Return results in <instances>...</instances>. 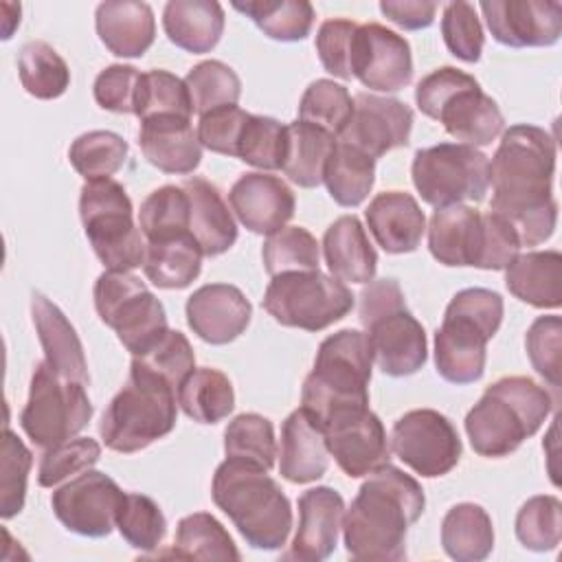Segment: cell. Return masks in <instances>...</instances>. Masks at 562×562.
Masks as SVG:
<instances>
[{"label":"cell","mask_w":562,"mask_h":562,"mask_svg":"<svg viewBox=\"0 0 562 562\" xmlns=\"http://www.w3.org/2000/svg\"><path fill=\"white\" fill-rule=\"evenodd\" d=\"M555 173V138L529 123L503 132L490 162V211L505 217L520 246L547 241L558 224V202L551 193Z\"/></svg>","instance_id":"cell-1"},{"label":"cell","mask_w":562,"mask_h":562,"mask_svg":"<svg viewBox=\"0 0 562 562\" xmlns=\"http://www.w3.org/2000/svg\"><path fill=\"white\" fill-rule=\"evenodd\" d=\"M426 507L422 485L386 463L369 474L342 514L345 549L356 560L395 562L406 558L408 527Z\"/></svg>","instance_id":"cell-2"},{"label":"cell","mask_w":562,"mask_h":562,"mask_svg":"<svg viewBox=\"0 0 562 562\" xmlns=\"http://www.w3.org/2000/svg\"><path fill=\"white\" fill-rule=\"evenodd\" d=\"M213 503L252 549L277 551L292 531V507L266 468L226 457L213 474Z\"/></svg>","instance_id":"cell-3"},{"label":"cell","mask_w":562,"mask_h":562,"mask_svg":"<svg viewBox=\"0 0 562 562\" xmlns=\"http://www.w3.org/2000/svg\"><path fill=\"white\" fill-rule=\"evenodd\" d=\"M553 411L551 393L527 375H505L490 384L465 415V432L476 454L507 457L536 435Z\"/></svg>","instance_id":"cell-4"},{"label":"cell","mask_w":562,"mask_h":562,"mask_svg":"<svg viewBox=\"0 0 562 562\" xmlns=\"http://www.w3.org/2000/svg\"><path fill=\"white\" fill-rule=\"evenodd\" d=\"M371 347L360 329H340L327 336L303 382L301 408L323 428L331 417L369 408Z\"/></svg>","instance_id":"cell-5"},{"label":"cell","mask_w":562,"mask_h":562,"mask_svg":"<svg viewBox=\"0 0 562 562\" xmlns=\"http://www.w3.org/2000/svg\"><path fill=\"white\" fill-rule=\"evenodd\" d=\"M503 296L487 288L457 292L435 334L437 373L452 384H472L483 378L487 340L503 323Z\"/></svg>","instance_id":"cell-6"},{"label":"cell","mask_w":562,"mask_h":562,"mask_svg":"<svg viewBox=\"0 0 562 562\" xmlns=\"http://www.w3.org/2000/svg\"><path fill=\"white\" fill-rule=\"evenodd\" d=\"M178 391L156 371L132 358L125 386L103 411L99 435L103 443L123 454L138 452L169 435L178 417Z\"/></svg>","instance_id":"cell-7"},{"label":"cell","mask_w":562,"mask_h":562,"mask_svg":"<svg viewBox=\"0 0 562 562\" xmlns=\"http://www.w3.org/2000/svg\"><path fill=\"white\" fill-rule=\"evenodd\" d=\"M358 314L371 347V358L382 373L404 378L426 364V331L408 312L404 292L395 279L369 281L360 292Z\"/></svg>","instance_id":"cell-8"},{"label":"cell","mask_w":562,"mask_h":562,"mask_svg":"<svg viewBox=\"0 0 562 562\" xmlns=\"http://www.w3.org/2000/svg\"><path fill=\"white\" fill-rule=\"evenodd\" d=\"M415 103L463 145L485 147L505 130L498 103L481 90L472 75L454 66H441L422 77L415 88Z\"/></svg>","instance_id":"cell-9"},{"label":"cell","mask_w":562,"mask_h":562,"mask_svg":"<svg viewBox=\"0 0 562 562\" xmlns=\"http://www.w3.org/2000/svg\"><path fill=\"white\" fill-rule=\"evenodd\" d=\"M86 237L108 270H134L145 259V237L134 224L132 200L114 178L88 180L79 195Z\"/></svg>","instance_id":"cell-10"},{"label":"cell","mask_w":562,"mask_h":562,"mask_svg":"<svg viewBox=\"0 0 562 562\" xmlns=\"http://www.w3.org/2000/svg\"><path fill=\"white\" fill-rule=\"evenodd\" d=\"M92 296L99 318L116 331L132 356H145L169 331L162 303L127 270L101 272Z\"/></svg>","instance_id":"cell-11"},{"label":"cell","mask_w":562,"mask_h":562,"mask_svg":"<svg viewBox=\"0 0 562 562\" xmlns=\"http://www.w3.org/2000/svg\"><path fill=\"white\" fill-rule=\"evenodd\" d=\"M411 176L422 200L435 209L481 202L490 189V160L472 145L439 143L415 151Z\"/></svg>","instance_id":"cell-12"},{"label":"cell","mask_w":562,"mask_h":562,"mask_svg":"<svg viewBox=\"0 0 562 562\" xmlns=\"http://www.w3.org/2000/svg\"><path fill=\"white\" fill-rule=\"evenodd\" d=\"M92 417L86 384L61 378L46 362L31 375L29 400L20 413V426L40 448H53L79 435Z\"/></svg>","instance_id":"cell-13"},{"label":"cell","mask_w":562,"mask_h":562,"mask_svg":"<svg viewBox=\"0 0 562 562\" xmlns=\"http://www.w3.org/2000/svg\"><path fill=\"white\" fill-rule=\"evenodd\" d=\"M263 310L281 325L321 331L353 307L351 290L321 270L283 272L263 292Z\"/></svg>","instance_id":"cell-14"},{"label":"cell","mask_w":562,"mask_h":562,"mask_svg":"<svg viewBox=\"0 0 562 562\" xmlns=\"http://www.w3.org/2000/svg\"><path fill=\"white\" fill-rule=\"evenodd\" d=\"M391 450L426 479L448 474L461 459V439L452 422L432 408H415L395 419Z\"/></svg>","instance_id":"cell-15"},{"label":"cell","mask_w":562,"mask_h":562,"mask_svg":"<svg viewBox=\"0 0 562 562\" xmlns=\"http://www.w3.org/2000/svg\"><path fill=\"white\" fill-rule=\"evenodd\" d=\"M125 492L99 470H83L50 496L57 520L72 533L103 538L116 527Z\"/></svg>","instance_id":"cell-16"},{"label":"cell","mask_w":562,"mask_h":562,"mask_svg":"<svg viewBox=\"0 0 562 562\" xmlns=\"http://www.w3.org/2000/svg\"><path fill=\"white\" fill-rule=\"evenodd\" d=\"M351 77L375 92L402 90L413 79L411 44L378 22L358 24L351 50Z\"/></svg>","instance_id":"cell-17"},{"label":"cell","mask_w":562,"mask_h":562,"mask_svg":"<svg viewBox=\"0 0 562 562\" xmlns=\"http://www.w3.org/2000/svg\"><path fill=\"white\" fill-rule=\"evenodd\" d=\"M325 443L338 468L351 476H367L391 459V443L380 417L369 411H349L331 417L325 426Z\"/></svg>","instance_id":"cell-18"},{"label":"cell","mask_w":562,"mask_h":562,"mask_svg":"<svg viewBox=\"0 0 562 562\" xmlns=\"http://www.w3.org/2000/svg\"><path fill=\"white\" fill-rule=\"evenodd\" d=\"M413 130V110L393 97L358 92L353 112L336 140L358 147L373 160L395 147L408 145Z\"/></svg>","instance_id":"cell-19"},{"label":"cell","mask_w":562,"mask_h":562,"mask_svg":"<svg viewBox=\"0 0 562 562\" xmlns=\"http://www.w3.org/2000/svg\"><path fill=\"white\" fill-rule=\"evenodd\" d=\"M479 7L492 37L503 46H553L562 35L558 0H483Z\"/></svg>","instance_id":"cell-20"},{"label":"cell","mask_w":562,"mask_h":562,"mask_svg":"<svg viewBox=\"0 0 562 562\" xmlns=\"http://www.w3.org/2000/svg\"><path fill=\"white\" fill-rule=\"evenodd\" d=\"M228 204L241 226L268 237L292 220L296 200L281 178L250 171L235 180L228 191Z\"/></svg>","instance_id":"cell-21"},{"label":"cell","mask_w":562,"mask_h":562,"mask_svg":"<svg viewBox=\"0 0 562 562\" xmlns=\"http://www.w3.org/2000/svg\"><path fill=\"white\" fill-rule=\"evenodd\" d=\"M345 501L327 485L305 490L299 496V527L290 549L281 555L294 562H321L329 558L338 544Z\"/></svg>","instance_id":"cell-22"},{"label":"cell","mask_w":562,"mask_h":562,"mask_svg":"<svg viewBox=\"0 0 562 562\" xmlns=\"http://www.w3.org/2000/svg\"><path fill=\"white\" fill-rule=\"evenodd\" d=\"M184 312L189 327L200 340L226 345L246 331L252 305L244 292L231 283H206L187 299Z\"/></svg>","instance_id":"cell-23"},{"label":"cell","mask_w":562,"mask_h":562,"mask_svg":"<svg viewBox=\"0 0 562 562\" xmlns=\"http://www.w3.org/2000/svg\"><path fill=\"white\" fill-rule=\"evenodd\" d=\"M138 145L147 162L165 173H193L202 158L198 132L184 116L162 114L140 121Z\"/></svg>","instance_id":"cell-24"},{"label":"cell","mask_w":562,"mask_h":562,"mask_svg":"<svg viewBox=\"0 0 562 562\" xmlns=\"http://www.w3.org/2000/svg\"><path fill=\"white\" fill-rule=\"evenodd\" d=\"M364 217L378 246L389 255L413 252L422 244L426 215L406 191L378 193L369 202Z\"/></svg>","instance_id":"cell-25"},{"label":"cell","mask_w":562,"mask_h":562,"mask_svg":"<svg viewBox=\"0 0 562 562\" xmlns=\"http://www.w3.org/2000/svg\"><path fill=\"white\" fill-rule=\"evenodd\" d=\"M31 316L46 356L44 362L61 378L88 384L90 375L83 356V345L70 321L64 316V312L42 292H33Z\"/></svg>","instance_id":"cell-26"},{"label":"cell","mask_w":562,"mask_h":562,"mask_svg":"<svg viewBox=\"0 0 562 562\" xmlns=\"http://www.w3.org/2000/svg\"><path fill=\"white\" fill-rule=\"evenodd\" d=\"M329 463L323 428L303 411H292L281 426L279 472L290 483H312L321 479Z\"/></svg>","instance_id":"cell-27"},{"label":"cell","mask_w":562,"mask_h":562,"mask_svg":"<svg viewBox=\"0 0 562 562\" xmlns=\"http://www.w3.org/2000/svg\"><path fill=\"white\" fill-rule=\"evenodd\" d=\"M94 26L99 40L116 57H140L156 37V20L147 2H101L94 11Z\"/></svg>","instance_id":"cell-28"},{"label":"cell","mask_w":562,"mask_h":562,"mask_svg":"<svg viewBox=\"0 0 562 562\" xmlns=\"http://www.w3.org/2000/svg\"><path fill=\"white\" fill-rule=\"evenodd\" d=\"M481 237V213L468 204L437 209L428 224V250L443 266H476Z\"/></svg>","instance_id":"cell-29"},{"label":"cell","mask_w":562,"mask_h":562,"mask_svg":"<svg viewBox=\"0 0 562 562\" xmlns=\"http://www.w3.org/2000/svg\"><path fill=\"white\" fill-rule=\"evenodd\" d=\"M325 263L334 279L369 283L378 270V255L356 215H340L323 235Z\"/></svg>","instance_id":"cell-30"},{"label":"cell","mask_w":562,"mask_h":562,"mask_svg":"<svg viewBox=\"0 0 562 562\" xmlns=\"http://www.w3.org/2000/svg\"><path fill=\"white\" fill-rule=\"evenodd\" d=\"M180 187L189 195V231L202 248V255L217 257L226 252L237 241V224L217 187L198 176L187 178Z\"/></svg>","instance_id":"cell-31"},{"label":"cell","mask_w":562,"mask_h":562,"mask_svg":"<svg viewBox=\"0 0 562 562\" xmlns=\"http://www.w3.org/2000/svg\"><path fill=\"white\" fill-rule=\"evenodd\" d=\"M507 290L527 305L553 310L562 303V255L558 250H531L518 255L505 268Z\"/></svg>","instance_id":"cell-32"},{"label":"cell","mask_w":562,"mask_h":562,"mask_svg":"<svg viewBox=\"0 0 562 562\" xmlns=\"http://www.w3.org/2000/svg\"><path fill=\"white\" fill-rule=\"evenodd\" d=\"M162 29L178 48L209 53L224 33V9L215 0H171L162 11Z\"/></svg>","instance_id":"cell-33"},{"label":"cell","mask_w":562,"mask_h":562,"mask_svg":"<svg viewBox=\"0 0 562 562\" xmlns=\"http://www.w3.org/2000/svg\"><path fill=\"white\" fill-rule=\"evenodd\" d=\"M202 257V248L191 233L162 241H145L143 272L156 288L182 290L198 279Z\"/></svg>","instance_id":"cell-34"},{"label":"cell","mask_w":562,"mask_h":562,"mask_svg":"<svg viewBox=\"0 0 562 562\" xmlns=\"http://www.w3.org/2000/svg\"><path fill=\"white\" fill-rule=\"evenodd\" d=\"M441 544L457 562L485 560L494 549L490 514L476 503L452 505L441 520Z\"/></svg>","instance_id":"cell-35"},{"label":"cell","mask_w":562,"mask_h":562,"mask_svg":"<svg viewBox=\"0 0 562 562\" xmlns=\"http://www.w3.org/2000/svg\"><path fill=\"white\" fill-rule=\"evenodd\" d=\"M323 182L336 204L353 209L373 189L375 160L358 147L336 140L325 165Z\"/></svg>","instance_id":"cell-36"},{"label":"cell","mask_w":562,"mask_h":562,"mask_svg":"<svg viewBox=\"0 0 562 562\" xmlns=\"http://www.w3.org/2000/svg\"><path fill=\"white\" fill-rule=\"evenodd\" d=\"M336 145V138L321 127L303 121L288 125V147L283 173L303 189H314L323 182L325 165Z\"/></svg>","instance_id":"cell-37"},{"label":"cell","mask_w":562,"mask_h":562,"mask_svg":"<svg viewBox=\"0 0 562 562\" xmlns=\"http://www.w3.org/2000/svg\"><path fill=\"white\" fill-rule=\"evenodd\" d=\"M178 404L187 417L200 424H217L235 408L231 380L213 367H200L178 389Z\"/></svg>","instance_id":"cell-38"},{"label":"cell","mask_w":562,"mask_h":562,"mask_svg":"<svg viewBox=\"0 0 562 562\" xmlns=\"http://www.w3.org/2000/svg\"><path fill=\"white\" fill-rule=\"evenodd\" d=\"M233 9L250 18L263 35L277 42L305 40L316 18L307 0H250L233 2Z\"/></svg>","instance_id":"cell-39"},{"label":"cell","mask_w":562,"mask_h":562,"mask_svg":"<svg viewBox=\"0 0 562 562\" xmlns=\"http://www.w3.org/2000/svg\"><path fill=\"white\" fill-rule=\"evenodd\" d=\"M18 75L22 88L35 99H57L70 86L68 64L59 53L42 42H26L18 53Z\"/></svg>","instance_id":"cell-40"},{"label":"cell","mask_w":562,"mask_h":562,"mask_svg":"<svg viewBox=\"0 0 562 562\" xmlns=\"http://www.w3.org/2000/svg\"><path fill=\"white\" fill-rule=\"evenodd\" d=\"M171 553L187 560H239L224 525L206 512L189 514L178 522Z\"/></svg>","instance_id":"cell-41"},{"label":"cell","mask_w":562,"mask_h":562,"mask_svg":"<svg viewBox=\"0 0 562 562\" xmlns=\"http://www.w3.org/2000/svg\"><path fill=\"white\" fill-rule=\"evenodd\" d=\"M191 206L189 195L178 184H165L151 191L138 211V228L145 241H162L171 239L189 231Z\"/></svg>","instance_id":"cell-42"},{"label":"cell","mask_w":562,"mask_h":562,"mask_svg":"<svg viewBox=\"0 0 562 562\" xmlns=\"http://www.w3.org/2000/svg\"><path fill=\"white\" fill-rule=\"evenodd\" d=\"M127 158V143L110 130H92L77 136L68 149V160L88 180L112 178Z\"/></svg>","instance_id":"cell-43"},{"label":"cell","mask_w":562,"mask_h":562,"mask_svg":"<svg viewBox=\"0 0 562 562\" xmlns=\"http://www.w3.org/2000/svg\"><path fill=\"white\" fill-rule=\"evenodd\" d=\"M263 268L270 277L283 272L318 270L321 250L316 237L303 226H283L268 235L261 248Z\"/></svg>","instance_id":"cell-44"},{"label":"cell","mask_w":562,"mask_h":562,"mask_svg":"<svg viewBox=\"0 0 562 562\" xmlns=\"http://www.w3.org/2000/svg\"><path fill=\"white\" fill-rule=\"evenodd\" d=\"M184 83L193 103V112L200 116L226 105H237L241 94V81L237 72L220 59L195 64L187 72Z\"/></svg>","instance_id":"cell-45"},{"label":"cell","mask_w":562,"mask_h":562,"mask_svg":"<svg viewBox=\"0 0 562 562\" xmlns=\"http://www.w3.org/2000/svg\"><path fill=\"white\" fill-rule=\"evenodd\" d=\"M134 114L145 121L151 116L173 114L191 119L193 103L187 90V83L160 68L140 72L138 88H136V101H134Z\"/></svg>","instance_id":"cell-46"},{"label":"cell","mask_w":562,"mask_h":562,"mask_svg":"<svg viewBox=\"0 0 562 562\" xmlns=\"http://www.w3.org/2000/svg\"><path fill=\"white\" fill-rule=\"evenodd\" d=\"M353 112L349 90L331 79L312 81L299 103V121L325 130L334 138L342 134Z\"/></svg>","instance_id":"cell-47"},{"label":"cell","mask_w":562,"mask_h":562,"mask_svg":"<svg viewBox=\"0 0 562 562\" xmlns=\"http://www.w3.org/2000/svg\"><path fill=\"white\" fill-rule=\"evenodd\" d=\"M224 452L226 457L244 459L270 470L277 459L272 422L257 413L237 415L224 430Z\"/></svg>","instance_id":"cell-48"},{"label":"cell","mask_w":562,"mask_h":562,"mask_svg":"<svg viewBox=\"0 0 562 562\" xmlns=\"http://www.w3.org/2000/svg\"><path fill=\"white\" fill-rule=\"evenodd\" d=\"M285 147L288 125L272 116L250 114L237 145V158L257 169L277 171L283 169Z\"/></svg>","instance_id":"cell-49"},{"label":"cell","mask_w":562,"mask_h":562,"mask_svg":"<svg viewBox=\"0 0 562 562\" xmlns=\"http://www.w3.org/2000/svg\"><path fill=\"white\" fill-rule=\"evenodd\" d=\"M516 538L525 549L551 551L562 538V503L558 496L540 494L525 501L516 514Z\"/></svg>","instance_id":"cell-50"},{"label":"cell","mask_w":562,"mask_h":562,"mask_svg":"<svg viewBox=\"0 0 562 562\" xmlns=\"http://www.w3.org/2000/svg\"><path fill=\"white\" fill-rule=\"evenodd\" d=\"M2 461H0V516L13 518L24 507L26 481L33 465V454L24 441L7 426L2 432Z\"/></svg>","instance_id":"cell-51"},{"label":"cell","mask_w":562,"mask_h":562,"mask_svg":"<svg viewBox=\"0 0 562 562\" xmlns=\"http://www.w3.org/2000/svg\"><path fill=\"white\" fill-rule=\"evenodd\" d=\"M116 529L125 542L138 551H154L167 533V520L158 503L145 494H125L116 518Z\"/></svg>","instance_id":"cell-52"},{"label":"cell","mask_w":562,"mask_h":562,"mask_svg":"<svg viewBox=\"0 0 562 562\" xmlns=\"http://www.w3.org/2000/svg\"><path fill=\"white\" fill-rule=\"evenodd\" d=\"M525 349L536 373L558 389L562 382V318L558 314L538 316L527 329Z\"/></svg>","instance_id":"cell-53"},{"label":"cell","mask_w":562,"mask_h":562,"mask_svg":"<svg viewBox=\"0 0 562 562\" xmlns=\"http://www.w3.org/2000/svg\"><path fill=\"white\" fill-rule=\"evenodd\" d=\"M101 457V446L92 437H72L64 443L46 448L37 470L42 487H55L64 479L90 470Z\"/></svg>","instance_id":"cell-54"},{"label":"cell","mask_w":562,"mask_h":562,"mask_svg":"<svg viewBox=\"0 0 562 562\" xmlns=\"http://www.w3.org/2000/svg\"><path fill=\"white\" fill-rule=\"evenodd\" d=\"M441 35L446 48L461 61L474 64L481 59L485 44L483 26L476 9L470 2H448L441 15Z\"/></svg>","instance_id":"cell-55"},{"label":"cell","mask_w":562,"mask_h":562,"mask_svg":"<svg viewBox=\"0 0 562 562\" xmlns=\"http://www.w3.org/2000/svg\"><path fill=\"white\" fill-rule=\"evenodd\" d=\"M145 367L162 375L176 391L180 384L189 378V373L195 369V353L187 336L178 329H169L156 347H151L145 356H134Z\"/></svg>","instance_id":"cell-56"},{"label":"cell","mask_w":562,"mask_h":562,"mask_svg":"<svg viewBox=\"0 0 562 562\" xmlns=\"http://www.w3.org/2000/svg\"><path fill=\"white\" fill-rule=\"evenodd\" d=\"M358 24L345 18L325 20L316 33V53L327 72L351 79V50Z\"/></svg>","instance_id":"cell-57"},{"label":"cell","mask_w":562,"mask_h":562,"mask_svg":"<svg viewBox=\"0 0 562 562\" xmlns=\"http://www.w3.org/2000/svg\"><path fill=\"white\" fill-rule=\"evenodd\" d=\"M248 116H250V112H246L237 105H226V108L213 110L209 114H202L198 130H195L200 145L215 154L237 158V145H239V138H241Z\"/></svg>","instance_id":"cell-58"},{"label":"cell","mask_w":562,"mask_h":562,"mask_svg":"<svg viewBox=\"0 0 562 562\" xmlns=\"http://www.w3.org/2000/svg\"><path fill=\"white\" fill-rule=\"evenodd\" d=\"M483 222V237H481V252L474 268L481 270H505L518 255H520V239L512 224L487 211L481 213Z\"/></svg>","instance_id":"cell-59"},{"label":"cell","mask_w":562,"mask_h":562,"mask_svg":"<svg viewBox=\"0 0 562 562\" xmlns=\"http://www.w3.org/2000/svg\"><path fill=\"white\" fill-rule=\"evenodd\" d=\"M138 79H140V72L134 66L112 64L103 68L94 79V86H92L94 101L108 112L134 114Z\"/></svg>","instance_id":"cell-60"},{"label":"cell","mask_w":562,"mask_h":562,"mask_svg":"<svg viewBox=\"0 0 562 562\" xmlns=\"http://www.w3.org/2000/svg\"><path fill=\"white\" fill-rule=\"evenodd\" d=\"M380 11L393 24L406 31L428 29L435 22L437 2H422V0H384L380 2Z\"/></svg>","instance_id":"cell-61"}]
</instances>
